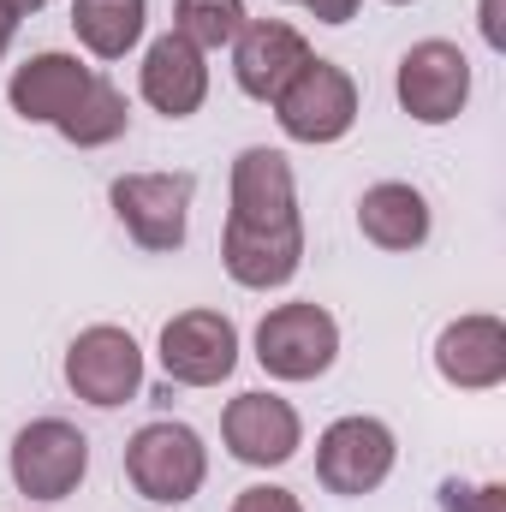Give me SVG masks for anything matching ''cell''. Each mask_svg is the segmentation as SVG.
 Returning <instances> with one entry per match:
<instances>
[{
  "mask_svg": "<svg viewBox=\"0 0 506 512\" xmlns=\"http://www.w3.org/2000/svg\"><path fill=\"white\" fill-rule=\"evenodd\" d=\"M203 477H209V447H203V435L191 423L161 417V423H143L126 441V483L155 507L197 501Z\"/></svg>",
  "mask_w": 506,
  "mask_h": 512,
  "instance_id": "obj_1",
  "label": "cell"
},
{
  "mask_svg": "<svg viewBox=\"0 0 506 512\" xmlns=\"http://www.w3.org/2000/svg\"><path fill=\"white\" fill-rule=\"evenodd\" d=\"M334 358H340V322L310 298L274 304L256 322V364L274 382H316L334 370Z\"/></svg>",
  "mask_w": 506,
  "mask_h": 512,
  "instance_id": "obj_2",
  "label": "cell"
},
{
  "mask_svg": "<svg viewBox=\"0 0 506 512\" xmlns=\"http://www.w3.org/2000/svg\"><path fill=\"white\" fill-rule=\"evenodd\" d=\"M12 489L24 501H66L90 477V435L66 417H36L12 435Z\"/></svg>",
  "mask_w": 506,
  "mask_h": 512,
  "instance_id": "obj_3",
  "label": "cell"
},
{
  "mask_svg": "<svg viewBox=\"0 0 506 512\" xmlns=\"http://www.w3.org/2000/svg\"><path fill=\"white\" fill-rule=\"evenodd\" d=\"M268 108H274V120H280V131L292 143H340L346 131L358 126V84H352L346 66L310 54L304 72Z\"/></svg>",
  "mask_w": 506,
  "mask_h": 512,
  "instance_id": "obj_4",
  "label": "cell"
},
{
  "mask_svg": "<svg viewBox=\"0 0 506 512\" xmlns=\"http://www.w3.org/2000/svg\"><path fill=\"white\" fill-rule=\"evenodd\" d=\"M191 197H197L191 173H120L108 185V203H114L120 227L131 233V245H143V251H155V256L185 245Z\"/></svg>",
  "mask_w": 506,
  "mask_h": 512,
  "instance_id": "obj_5",
  "label": "cell"
},
{
  "mask_svg": "<svg viewBox=\"0 0 506 512\" xmlns=\"http://www.w3.org/2000/svg\"><path fill=\"white\" fill-rule=\"evenodd\" d=\"M393 96H399V108L417 126L459 120L465 102H471V60H465V48L459 42H441V36L411 42L399 54V72H393Z\"/></svg>",
  "mask_w": 506,
  "mask_h": 512,
  "instance_id": "obj_6",
  "label": "cell"
},
{
  "mask_svg": "<svg viewBox=\"0 0 506 512\" xmlns=\"http://www.w3.org/2000/svg\"><path fill=\"white\" fill-rule=\"evenodd\" d=\"M66 387L96 411H120L143 393V346L114 322L84 328L66 346Z\"/></svg>",
  "mask_w": 506,
  "mask_h": 512,
  "instance_id": "obj_7",
  "label": "cell"
},
{
  "mask_svg": "<svg viewBox=\"0 0 506 512\" xmlns=\"http://www.w3.org/2000/svg\"><path fill=\"white\" fill-rule=\"evenodd\" d=\"M393 459H399V441L381 417H340L316 441V477L328 495H346V501L376 495L393 477Z\"/></svg>",
  "mask_w": 506,
  "mask_h": 512,
  "instance_id": "obj_8",
  "label": "cell"
},
{
  "mask_svg": "<svg viewBox=\"0 0 506 512\" xmlns=\"http://www.w3.org/2000/svg\"><path fill=\"white\" fill-rule=\"evenodd\" d=\"M161 370L179 387H221L239 370V328L221 310H179L161 328Z\"/></svg>",
  "mask_w": 506,
  "mask_h": 512,
  "instance_id": "obj_9",
  "label": "cell"
},
{
  "mask_svg": "<svg viewBox=\"0 0 506 512\" xmlns=\"http://www.w3.org/2000/svg\"><path fill=\"white\" fill-rule=\"evenodd\" d=\"M221 441H227V453H233L239 465L268 471V465H286V459L304 447V423H298L292 399L251 387V393L227 399V411H221Z\"/></svg>",
  "mask_w": 506,
  "mask_h": 512,
  "instance_id": "obj_10",
  "label": "cell"
},
{
  "mask_svg": "<svg viewBox=\"0 0 506 512\" xmlns=\"http://www.w3.org/2000/svg\"><path fill=\"white\" fill-rule=\"evenodd\" d=\"M227 221L239 227H298V179H292V161L268 143H251L233 155V179H227Z\"/></svg>",
  "mask_w": 506,
  "mask_h": 512,
  "instance_id": "obj_11",
  "label": "cell"
},
{
  "mask_svg": "<svg viewBox=\"0 0 506 512\" xmlns=\"http://www.w3.org/2000/svg\"><path fill=\"white\" fill-rule=\"evenodd\" d=\"M310 60V42L286 24V18H245V30L233 36V78L251 102H274Z\"/></svg>",
  "mask_w": 506,
  "mask_h": 512,
  "instance_id": "obj_12",
  "label": "cell"
},
{
  "mask_svg": "<svg viewBox=\"0 0 506 512\" xmlns=\"http://www.w3.org/2000/svg\"><path fill=\"white\" fill-rule=\"evenodd\" d=\"M137 90H143V102H149L155 114L191 120V114L203 108V96H209V54L191 48L179 30H167V36H155V42L143 48Z\"/></svg>",
  "mask_w": 506,
  "mask_h": 512,
  "instance_id": "obj_13",
  "label": "cell"
},
{
  "mask_svg": "<svg viewBox=\"0 0 506 512\" xmlns=\"http://www.w3.org/2000/svg\"><path fill=\"white\" fill-rule=\"evenodd\" d=\"M435 370L459 393H489L506 382V322L501 316H459L435 340Z\"/></svg>",
  "mask_w": 506,
  "mask_h": 512,
  "instance_id": "obj_14",
  "label": "cell"
},
{
  "mask_svg": "<svg viewBox=\"0 0 506 512\" xmlns=\"http://www.w3.org/2000/svg\"><path fill=\"white\" fill-rule=\"evenodd\" d=\"M90 78H96V72H90L78 54L48 48V54H30V60L12 72L6 102H12V114L30 120V126H60V120L72 114V102L90 90Z\"/></svg>",
  "mask_w": 506,
  "mask_h": 512,
  "instance_id": "obj_15",
  "label": "cell"
},
{
  "mask_svg": "<svg viewBox=\"0 0 506 512\" xmlns=\"http://www.w3.org/2000/svg\"><path fill=\"white\" fill-rule=\"evenodd\" d=\"M221 262L239 286L251 292H274L304 268V221L298 227H239L227 221L221 233Z\"/></svg>",
  "mask_w": 506,
  "mask_h": 512,
  "instance_id": "obj_16",
  "label": "cell"
},
{
  "mask_svg": "<svg viewBox=\"0 0 506 512\" xmlns=\"http://www.w3.org/2000/svg\"><path fill=\"white\" fill-rule=\"evenodd\" d=\"M358 233L376 251H423L429 245V197L405 179H381L358 197Z\"/></svg>",
  "mask_w": 506,
  "mask_h": 512,
  "instance_id": "obj_17",
  "label": "cell"
},
{
  "mask_svg": "<svg viewBox=\"0 0 506 512\" xmlns=\"http://www.w3.org/2000/svg\"><path fill=\"white\" fill-rule=\"evenodd\" d=\"M149 0H72V30L96 60H126L143 42Z\"/></svg>",
  "mask_w": 506,
  "mask_h": 512,
  "instance_id": "obj_18",
  "label": "cell"
},
{
  "mask_svg": "<svg viewBox=\"0 0 506 512\" xmlns=\"http://www.w3.org/2000/svg\"><path fill=\"white\" fill-rule=\"evenodd\" d=\"M126 90L114 84V78H90V90L72 102V114L60 120V137L66 143H78V149H102V143H114V137H126Z\"/></svg>",
  "mask_w": 506,
  "mask_h": 512,
  "instance_id": "obj_19",
  "label": "cell"
},
{
  "mask_svg": "<svg viewBox=\"0 0 506 512\" xmlns=\"http://www.w3.org/2000/svg\"><path fill=\"white\" fill-rule=\"evenodd\" d=\"M173 30L203 54L233 48V36L245 30V0H173Z\"/></svg>",
  "mask_w": 506,
  "mask_h": 512,
  "instance_id": "obj_20",
  "label": "cell"
},
{
  "mask_svg": "<svg viewBox=\"0 0 506 512\" xmlns=\"http://www.w3.org/2000/svg\"><path fill=\"white\" fill-rule=\"evenodd\" d=\"M441 512H506V483H465V477H447V483H441Z\"/></svg>",
  "mask_w": 506,
  "mask_h": 512,
  "instance_id": "obj_21",
  "label": "cell"
},
{
  "mask_svg": "<svg viewBox=\"0 0 506 512\" xmlns=\"http://www.w3.org/2000/svg\"><path fill=\"white\" fill-rule=\"evenodd\" d=\"M233 512H304V507H298V495L280 489V483H251V489H239Z\"/></svg>",
  "mask_w": 506,
  "mask_h": 512,
  "instance_id": "obj_22",
  "label": "cell"
},
{
  "mask_svg": "<svg viewBox=\"0 0 506 512\" xmlns=\"http://www.w3.org/2000/svg\"><path fill=\"white\" fill-rule=\"evenodd\" d=\"M316 24H352L358 18V0H304Z\"/></svg>",
  "mask_w": 506,
  "mask_h": 512,
  "instance_id": "obj_23",
  "label": "cell"
},
{
  "mask_svg": "<svg viewBox=\"0 0 506 512\" xmlns=\"http://www.w3.org/2000/svg\"><path fill=\"white\" fill-rule=\"evenodd\" d=\"M483 42H489V48H506V36H501V0H483Z\"/></svg>",
  "mask_w": 506,
  "mask_h": 512,
  "instance_id": "obj_24",
  "label": "cell"
},
{
  "mask_svg": "<svg viewBox=\"0 0 506 512\" xmlns=\"http://www.w3.org/2000/svg\"><path fill=\"white\" fill-rule=\"evenodd\" d=\"M12 36H18V12L0 6V60H6V48H12Z\"/></svg>",
  "mask_w": 506,
  "mask_h": 512,
  "instance_id": "obj_25",
  "label": "cell"
},
{
  "mask_svg": "<svg viewBox=\"0 0 506 512\" xmlns=\"http://www.w3.org/2000/svg\"><path fill=\"white\" fill-rule=\"evenodd\" d=\"M0 6H12V12H18V18H24V12H42V6H48V0H0Z\"/></svg>",
  "mask_w": 506,
  "mask_h": 512,
  "instance_id": "obj_26",
  "label": "cell"
},
{
  "mask_svg": "<svg viewBox=\"0 0 506 512\" xmlns=\"http://www.w3.org/2000/svg\"><path fill=\"white\" fill-rule=\"evenodd\" d=\"M387 6H411V0H387Z\"/></svg>",
  "mask_w": 506,
  "mask_h": 512,
  "instance_id": "obj_27",
  "label": "cell"
}]
</instances>
